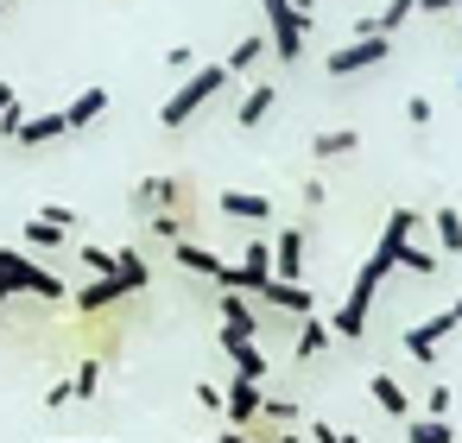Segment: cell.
Masks as SVG:
<instances>
[{"instance_id":"cell-1","label":"cell","mask_w":462,"mask_h":443,"mask_svg":"<svg viewBox=\"0 0 462 443\" xmlns=\"http://www.w3.org/2000/svg\"><path fill=\"white\" fill-rule=\"evenodd\" d=\"M146 279H152V272H146V260H140L134 247H121V254H115V272H108V279H96V285H83V291H77V304H83V310H108V304H121V298L146 291Z\"/></svg>"},{"instance_id":"cell-2","label":"cell","mask_w":462,"mask_h":443,"mask_svg":"<svg viewBox=\"0 0 462 443\" xmlns=\"http://www.w3.org/2000/svg\"><path fill=\"white\" fill-rule=\"evenodd\" d=\"M14 291H26V298H64V279L45 272L39 260L14 254V247H0V298H14Z\"/></svg>"},{"instance_id":"cell-3","label":"cell","mask_w":462,"mask_h":443,"mask_svg":"<svg viewBox=\"0 0 462 443\" xmlns=\"http://www.w3.org/2000/svg\"><path fill=\"white\" fill-rule=\"evenodd\" d=\"M260 14H266V45H273V58H279V64H298V51H304V39H310V20L291 7V0H260Z\"/></svg>"},{"instance_id":"cell-4","label":"cell","mask_w":462,"mask_h":443,"mask_svg":"<svg viewBox=\"0 0 462 443\" xmlns=\"http://www.w3.org/2000/svg\"><path fill=\"white\" fill-rule=\"evenodd\" d=\"M222 83H228V64H203V70H197L190 83H178V89L165 96L159 121H165V127H184V121H190V115H197V108H203V102H209V96L222 89Z\"/></svg>"},{"instance_id":"cell-5","label":"cell","mask_w":462,"mask_h":443,"mask_svg":"<svg viewBox=\"0 0 462 443\" xmlns=\"http://www.w3.org/2000/svg\"><path fill=\"white\" fill-rule=\"evenodd\" d=\"M386 51H393V39L386 32H367V39H355V45H342V51H329V77H355V70H380L386 64Z\"/></svg>"},{"instance_id":"cell-6","label":"cell","mask_w":462,"mask_h":443,"mask_svg":"<svg viewBox=\"0 0 462 443\" xmlns=\"http://www.w3.org/2000/svg\"><path fill=\"white\" fill-rule=\"evenodd\" d=\"M260 336V317H254V304H247V291H222V348H235V342H254Z\"/></svg>"},{"instance_id":"cell-7","label":"cell","mask_w":462,"mask_h":443,"mask_svg":"<svg viewBox=\"0 0 462 443\" xmlns=\"http://www.w3.org/2000/svg\"><path fill=\"white\" fill-rule=\"evenodd\" d=\"M449 329H462V291H456V304H449V310H437L430 323H418V329H405V348H411L418 361H430V355H437V342H443Z\"/></svg>"},{"instance_id":"cell-8","label":"cell","mask_w":462,"mask_h":443,"mask_svg":"<svg viewBox=\"0 0 462 443\" xmlns=\"http://www.w3.org/2000/svg\"><path fill=\"white\" fill-rule=\"evenodd\" d=\"M273 279L304 285V228H279L273 235Z\"/></svg>"},{"instance_id":"cell-9","label":"cell","mask_w":462,"mask_h":443,"mask_svg":"<svg viewBox=\"0 0 462 443\" xmlns=\"http://www.w3.org/2000/svg\"><path fill=\"white\" fill-rule=\"evenodd\" d=\"M260 399H266V392H260L254 380H235V386L222 392V411H228V430H247V424L260 418Z\"/></svg>"},{"instance_id":"cell-10","label":"cell","mask_w":462,"mask_h":443,"mask_svg":"<svg viewBox=\"0 0 462 443\" xmlns=\"http://www.w3.org/2000/svg\"><path fill=\"white\" fill-rule=\"evenodd\" d=\"M58 134H70V127H64V108H51V115H32V121H20V127H14V146H45V140H58Z\"/></svg>"},{"instance_id":"cell-11","label":"cell","mask_w":462,"mask_h":443,"mask_svg":"<svg viewBox=\"0 0 462 443\" xmlns=\"http://www.w3.org/2000/svg\"><path fill=\"white\" fill-rule=\"evenodd\" d=\"M216 209H222V216H241V222H273V203L254 197V190H222Z\"/></svg>"},{"instance_id":"cell-12","label":"cell","mask_w":462,"mask_h":443,"mask_svg":"<svg viewBox=\"0 0 462 443\" xmlns=\"http://www.w3.org/2000/svg\"><path fill=\"white\" fill-rule=\"evenodd\" d=\"M367 392H374V405H380L386 418H411V399H405V386H399L393 374H367Z\"/></svg>"},{"instance_id":"cell-13","label":"cell","mask_w":462,"mask_h":443,"mask_svg":"<svg viewBox=\"0 0 462 443\" xmlns=\"http://www.w3.org/2000/svg\"><path fill=\"white\" fill-rule=\"evenodd\" d=\"M273 102H279V89H273V83H254V89L241 96V108H235V127H260V121L273 115Z\"/></svg>"},{"instance_id":"cell-14","label":"cell","mask_w":462,"mask_h":443,"mask_svg":"<svg viewBox=\"0 0 462 443\" xmlns=\"http://www.w3.org/2000/svg\"><path fill=\"white\" fill-rule=\"evenodd\" d=\"M171 254H178V266L184 272H203V279H222V254H209V247H197V241H171Z\"/></svg>"},{"instance_id":"cell-15","label":"cell","mask_w":462,"mask_h":443,"mask_svg":"<svg viewBox=\"0 0 462 443\" xmlns=\"http://www.w3.org/2000/svg\"><path fill=\"white\" fill-rule=\"evenodd\" d=\"M273 310H285V317H310V291L304 285H285V279H266V291H260Z\"/></svg>"},{"instance_id":"cell-16","label":"cell","mask_w":462,"mask_h":443,"mask_svg":"<svg viewBox=\"0 0 462 443\" xmlns=\"http://www.w3.org/2000/svg\"><path fill=\"white\" fill-rule=\"evenodd\" d=\"M329 342H336V329H329V323H317V317H298V342H291V355H298V361H317Z\"/></svg>"},{"instance_id":"cell-17","label":"cell","mask_w":462,"mask_h":443,"mask_svg":"<svg viewBox=\"0 0 462 443\" xmlns=\"http://www.w3.org/2000/svg\"><path fill=\"white\" fill-rule=\"evenodd\" d=\"M222 355L235 361V380H254V386L266 380V348H260V342H235V348H222Z\"/></svg>"},{"instance_id":"cell-18","label":"cell","mask_w":462,"mask_h":443,"mask_svg":"<svg viewBox=\"0 0 462 443\" xmlns=\"http://www.w3.org/2000/svg\"><path fill=\"white\" fill-rule=\"evenodd\" d=\"M102 108H108V89H83V96L64 108V127H70V134H83V127H89Z\"/></svg>"},{"instance_id":"cell-19","label":"cell","mask_w":462,"mask_h":443,"mask_svg":"<svg viewBox=\"0 0 462 443\" xmlns=\"http://www.w3.org/2000/svg\"><path fill=\"white\" fill-rule=\"evenodd\" d=\"M310 152H317V159H342V152H355V127H323V134L310 140Z\"/></svg>"},{"instance_id":"cell-20","label":"cell","mask_w":462,"mask_h":443,"mask_svg":"<svg viewBox=\"0 0 462 443\" xmlns=\"http://www.w3.org/2000/svg\"><path fill=\"white\" fill-rule=\"evenodd\" d=\"M430 228H437V247H443V254H462V216H456V209H437Z\"/></svg>"},{"instance_id":"cell-21","label":"cell","mask_w":462,"mask_h":443,"mask_svg":"<svg viewBox=\"0 0 462 443\" xmlns=\"http://www.w3.org/2000/svg\"><path fill=\"white\" fill-rule=\"evenodd\" d=\"M405 437H411V443H456V424H443V418H418V424H405Z\"/></svg>"},{"instance_id":"cell-22","label":"cell","mask_w":462,"mask_h":443,"mask_svg":"<svg viewBox=\"0 0 462 443\" xmlns=\"http://www.w3.org/2000/svg\"><path fill=\"white\" fill-rule=\"evenodd\" d=\"M411 14H418V0H386V14L374 20V32H386V39H393V32L411 20Z\"/></svg>"},{"instance_id":"cell-23","label":"cell","mask_w":462,"mask_h":443,"mask_svg":"<svg viewBox=\"0 0 462 443\" xmlns=\"http://www.w3.org/2000/svg\"><path fill=\"white\" fill-rule=\"evenodd\" d=\"M260 58H266V39H260V32H254V39H241V45H235V51H228V70H254V64H260Z\"/></svg>"},{"instance_id":"cell-24","label":"cell","mask_w":462,"mask_h":443,"mask_svg":"<svg viewBox=\"0 0 462 443\" xmlns=\"http://www.w3.org/2000/svg\"><path fill=\"white\" fill-rule=\"evenodd\" d=\"M399 272H418V279H430V272H437V254H424V247H411V241H405V247H399Z\"/></svg>"},{"instance_id":"cell-25","label":"cell","mask_w":462,"mask_h":443,"mask_svg":"<svg viewBox=\"0 0 462 443\" xmlns=\"http://www.w3.org/2000/svg\"><path fill=\"white\" fill-rule=\"evenodd\" d=\"M64 235H70V228H58V222H45V216L26 222V241H32V247H64Z\"/></svg>"},{"instance_id":"cell-26","label":"cell","mask_w":462,"mask_h":443,"mask_svg":"<svg viewBox=\"0 0 462 443\" xmlns=\"http://www.w3.org/2000/svg\"><path fill=\"white\" fill-rule=\"evenodd\" d=\"M96 386H102V361H83V367L70 374V392H77V399H89Z\"/></svg>"},{"instance_id":"cell-27","label":"cell","mask_w":462,"mask_h":443,"mask_svg":"<svg viewBox=\"0 0 462 443\" xmlns=\"http://www.w3.org/2000/svg\"><path fill=\"white\" fill-rule=\"evenodd\" d=\"M241 266H247V272H273V241H247Z\"/></svg>"},{"instance_id":"cell-28","label":"cell","mask_w":462,"mask_h":443,"mask_svg":"<svg viewBox=\"0 0 462 443\" xmlns=\"http://www.w3.org/2000/svg\"><path fill=\"white\" fill-rule=\"evenodd\" d=\"M152 235H159V241H184V222H178L171 209H159V216H152Z\"/></svg>"},{"instance_id":"cell-29","label":"cell","mask_w":462,"mask_h":443,"mask_svg":"<svg viewBox=\"0 0 462 443\" xmlns=\"http://www.w3.org/2000/svg\"><path fill=\"white\" fill-rule=\"evenodd\" d=\"M430 115H437L430 96H411V102H405V121H411V127H430Z\"/></svg>"},{"instance_id":"cell-30","label":"cell","mask_w":462,"mask_h":443,"mask_svg":"<svg viewBox=\"0 0 462 443\" xmlns=\"http://www.w3.org/2000/svg\"><path fill=\"white\" fill-rule=\"evenodd\" d=\"M260 418H279V424H285V418H298V405H291V399H260ZM260 418H254V424H260Z\"/></svg>"},{"instance_id":"cell-31","label":"cell","mask_w":462,"mask_h":443,"mask_svg":"<svg viewBox=\"0 0 462 443\" xmlns=\"http://www.w3.org/2000/svg\"><path fill=\"white\" fill-rule=\"evenodd\" d=\"M83 266H96V272L108 279V272H115V254H108V247H83Z\"/></svg>"},{"instance_id":"cell-32","label":"cell","mask_w":462,"mask_h":443,"mask_svg":"<svg viewBox=\"0 0 462 443\" xmlns=\"http://www.w3.org/2000/svg\"><path fill=\"white\" fill-rule=\"evenodd\" d=\"M39 216H45V222H58V228H70V222H77V209H64V203H45Z\"/></svg>"},{"instance_id":"cell-33","label":"cell","mask_w":462,"mask_h":443,"mask_svg":"<svg viewBox=\"0 0 462 443\" xmlns=\"http://www.w3.org/2000/svg\"><path fill=\"white\" fill-rule=\"evenodd\" d=\"M70 399H77L70 380H51V386H45V405H70Z\"/></svg>"},{"instance_id":"cell-34","label":"cell","mask_w":462,"mask_h":443,"mask_svg":"<svg viewBox=\"0 0 462 443\" xmlns=\"http://www.w3.org/2000/svg\"><path fill=\"white\" fill-rule=\"evenodd\" d=\"M197 399H203L209 411H222V386H216V380H203V386H197Z\"/></svg>"},{"instance_id":"cell-35","label":"cell","mask_w":462,"mask_h":443,"mask_svg":"<svg viewBox=\"0 0 462 443\" xmlns=\"http://www.w3.org/2000/svg\"><path fill=\"white\" fill-rule=\"evenodd\" d=\"M424 405H430V418H443V411H449V386H430V399H424Z\"/></svg>"},{"instance_id":"cell-36","label":"cell","mask_w":462,"mask_h":443,"mask_svg":"<svg viewBox=\"0 0 462 443\" xmlns=\"http://www.w3.org/2000/svg\"><path fill=\"white\" fill-rule=\"evenodd\" d=\"M418 14H456V0H418Z\"/></svg>"},{"instance_id":"cell-37","label":"cell","mask_w":462,"mask_h":443,"mask_svg":"<svg viewBox=\"0 0 462 443\" xmlns=\"http://www.w3.org/2000/svg\"><path fill=\"white\" fill-rule=\"evenodd\" d=\"M209 443H260V437H247V430H222V437H209Z\"/></svg>"},{"instance_id":"cell-38","label":"cell","mask_w":462,"mask_h":443,"mask_svg":"<svg viewBox=\"0 0 462 443\" xmlns=\"http://www.w3.org/2000/svg\"><path fill=\"white\" fill-rule=\"evenodd\" d=\"M291 7H298V14L310 20V14H317V0H291ZM310 32H317V20H310Z\"/></svg>"},{"instance_id":"cell-39","label":"cell","mask_w":462,"mask_h":443,"mask_svg":"<svg viewBox=\"0 0 462 443\" xmlns=\"http://www.w3.org/2000/svg\"><path fill=\"white\" fill-rule=\"evenodd\" d=\"M14 102H20V96H14V89H7V83H0V115H7V108H14Z\"/></svg>"},{"instance_id":"cell-40","label":"cell","mask_w":462,"mask_h":443,"mask_svg":"<svg viewBox=\"0 0 462 443\" xmlns=\"http://www.w3.org/2000/svg\"><path fill=\"white\" fill-rule=\"evenodd\" d=\"M273 443H298V430H285V437H273Z\"/></svg>"},{"instance_id":"cell-41","label":"cell","mask_w":462,"mask_h":443,"mask_svg":"<svg viewBox=\"0 0 462 443\" xmlns=\"http://www.w3.org/2000/svg\"><path fill=\"white\" fill-rule=\"evenodd\" d=\"M336 443H361V437H336Z\"/></svg>"},{"instance_id":"cell-42","label":"cell","mask_w":462,"mask_h":443,"mask_svg":"<svg viewBox=\"0 0 462 443\" xmlns=\"http://www.w3.org/2000/svg\"><path fill=\"white\" fill-rule=\"evenodd\" d=\"M456 20H462V0H456Z\"/></svg>"},{"instance_id":"cell-43","label":"cell","mask_w":462,"mask_h":443,"mask_svg":"<svg viewBox=\"0 0 462 443\" xmlns=\"http://www.w3.org/2000/svg\"><path fill=\"white\" fill-rule=\"evenodd\" d=\"M456 89H462V70H456Z\"/></svg>"},{"instance_id":"cell-44","label":"cell","mask_w":462,"mask_h":443,"mask_svg":"<svg viewBox=\"0 0 462 443\" xmlns=\"http://www.w3.org/2000/svg\"><path fill=\"white\" fill-rule=\"evenodd\" d=\"M0 14H7V0H0Z\"/></svg>"},{"instance_id":"cell-45","label":"cell","mask_w":462,"mask_h":443,"mask_svg":"<svg viewBox=\"0 0 462 443\" xmlns=\"http://www.w3.org/2000/svg\"><path fill=\"white\" fill-rule=\"evenodd\" d=\"M64 443H70V437H64Z\"/></svg>"}]
</instances>
